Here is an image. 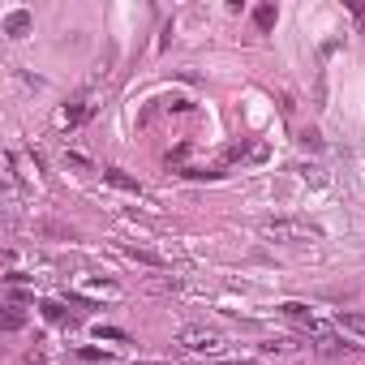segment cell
<instances>
[{"label":"cell","mask_w":365,"mask_h":365,"mask_svg":"<svg viewBox=\"0 0 365 365\" xmlns=\"http://www.w3.org/2000/svg\"><path fill=\"white\" fill-rule=\"evenodd\" d=\"M262 236H266V241H288V245H297V241H318L323 232L314 228V224H301V219H266Z\"/></svg>","instance_id":"1"},{"label":"cell","mask_w":365,"mask_h":365,"mask_svg":"<svg viewBox=\"0 0 365 365\" xmlns=\"http://www.w3.org/2000/svg\"><path fill=\"white\" fill-rule=\"evenodd\" d=\"M301 147H314V151H323V134H318V129H301Z\"/></svg>","instance_id":"9"},{"label":"cell","mask_w":365,"mask_h":365,"mask_svg":"<svg viewBox=\"0 0 365 365\" xmlns=\"http://www.w3.org/2000/svg\"><path fill=\"white\" fill-rule=\"evenodd\" d=\"M103 181L116 185V189H125V194H142V185L129 177V172H121V168H103Z\"/></svg>","instance_id":"4"},{"label":"cell","mask_w":365,"mask_h":365,"mask_svg":"<svg viewBox=\"0 0 365 365\" xmlns=\"http://www.w3.org/2000/svg\"><path fill=\"white\" fill-rule=\"evenodd\" d=\"M43 314H47V318H52V323H65V310H60L56 301H47V305H43Z\"/></svg>","instance_id":"10"},{"label":"cell","mask_w":365,"mask_h":365,"mask_svg":"<svg viewBox=\"0 0 365 365\" xmlns=\"http://www.w3.org/2000/svg\"><path fill=\"white\" fill-rule=\"evenodd\" d=\"M95 336H99V340H125V331H116V327H95Z\"/></svg>","instance_id":"11"},{"label":"cell","mask_w":365,"mask_h":365,"mask_svg":"<svg viewBox=\"0 0 365 365\" xmlns=\"http://www.w3.org/2000/svg\"><path fill=\"white\" fill-rule=\"evenodd\" d=\"M336 323L348 331V336H361V340H365V314H357V310H340V314H336Z\"/></svg>","instance_id":"5"},{"label":"cell","mask_w":365,"mask_h":365,"mask_svg":"<svg viewBox=\"0 0 365 365\" xmlns=\"http://www.w3.org/2000/svg\"><path fill=\"white\" fill-rule=\"evenodd\" d=\"M5 327H9V331H18V327H22V314H18V305H9V314H5Z\"/></svg>","instance_id":"12"},{"label":"cell","mask_w":365,"mask_h":365,"mask_svg":"<svg viewBox=\"0 0 365 365\" xmlns=\"http://www.w3.org/2000/svg\"><path fill=\"white\" fill-rule=\"evenodd\" d=\"M86 116H90V103H73V108L60 112V121H65V125H77V121H86Z\"/></svg>","instance_id":"6"},{"label":"cell","mask_w":365,"mask_h":365,"mask_svg":"<svg viewBox=\"0 0 365 365\" xmlns=\"http://www.w3.org/2000/svg\"><path fill=\"white\" fill-rule=\"evenodd\" d=\"M253 22H258V30H271V26H275V5H258Z\"/></svg>","instance_id":"7"},{"label":"cell","mask_w":365,"mask_h":365,"mask_svg":"<svg viewBox=\"0 0 365 365\" xmlns=\"http://www.w3.org/2000/svg\"><path fill=\"white\" fill-rule=\"evenodd\" d=\"M177 344L185 353H219V348H224V336H219L215 327H181Z\"/></svg>","instance_id":"2"},{"label":"cell","mask_w":365,"mask_h":365,"mask_svg":"<svg viewBox=\"0 0 365 365\" xmlns=\"http://www.w3.org/2000/svg\"><path fill=\"white\" fill-rule=\"evenodd\" d=\"M30 26H35V18H30L26 9H13L9 18H5V35H13V39H22V35H26Z\"/></svg>","instance_id":"3"},{"label":"cell","mask_w":365,"mask_h":365,"mask_svg":"<svg viewBox=\"0 0 365 365\" xmlns=\"http://www.w3.org/2000/svg\"><path fill=\"white\" fill-rule=\"evenodd\" d=\"M228 365H253V361H228Z\"/></svg>","instance_id":"13"},{"label":"cell","mask_w":365,"mask_h":365,"mask_svg":"<svg viewBox=\"0 0 365 365\" xmlns=\"http://www.w3.org/2000/svg\"><path fill=\"white\" fill-rule=\"evenodd\" d=\"M125 253H129V258H138V262H151V266H164V258H160V253H151V249H138V245H129V249H125Z\"/></svg>","instance_id":"8"}]
</instances>
